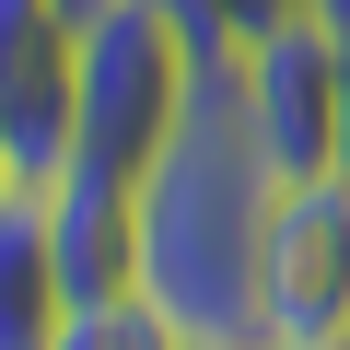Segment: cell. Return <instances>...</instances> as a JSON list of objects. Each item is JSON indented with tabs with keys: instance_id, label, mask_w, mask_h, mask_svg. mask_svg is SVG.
I'll use <instances>...</instances> for the list:
<instances>
[{
	"instance_id": "52a82bcc",
	"label": "cell",
	"mask_w": 350,
	"mask_h": 350,
	"mask_svg": "<svg viewBox=\"0 0 350 350\" xmlns=\"http://www.w3.org/2000/svg\"><path fill=\"white\" fill-rule=\"evenodd\" d=\"M59 350H187V327H175L152 292H105V304L59 315Z\"/></svg>"
},
{
	"instance_id": "277c9868",
	"label": "cell",
	"mask_w": 350,
	"mask_h": 350,
	"mask_svg": "<svg viewBox=\"0 0 350 350\" xmlns=\"http://www.w3.org/2000/svg\"><path fill=\"white\" fill-rule=\"evenodd\" d=\"M257 350H350V175L280 187L269 280H257Z\"/></svg>"
},
{
	"instance_id": "6da1fadb",
	"label": "cell",
	"mask_w": 350,
	"mask_h": 350,
	"mask_svg": "<svg viewBox=\"0 0 350 350\" xmlns=\"http://www.w3.org/2000/svg\"><path fill=\"white\" fill-rule=\"evenodd\" d=\"M269 234H280V175L234 117V70H211L187 129L140 163V292L187 338H257Z\"/></svg>"
},
{
	"instance_id": "30bf717a",
	"label": "cell",
	"mask_w": 350,
	"mask_h": 350,
	"mask_svg": "<svg viewBox=\"0 0 350 350\" xmlns=\"http://www.w3.org/2000/svg\"><path fill=\"white\" fill-rule=\"evenodd\" d=\"M187 350H257V338H187Z\"/></svg>"
},
{
	"instance_id": "7a4b0ae2",
	"label": "cell",
	"mask_w": 350,
	"mask_h": 350,
	"mask_svg": "<svg viewBox=\"0 0 350 350\" xmlns=\"http://www.w3.org/2000/svg\"><path fill=\"white\" fill-rule=\"evenodd\" d=\"M211 70H222V59H199L187 24H175L163 0H117V12H94V24L70 36V152L140 175L175 129H187V105H199Z\"/></svg>"
},
{
	"instance_id": "5b68a950",
	"label": "cell",
	"mask_w": 350,
	"mask_h": 350,
	"mask_svg": "<svg viewBox=\"0 0 350 350\" xmlns=\"http://www.w3.org/2000/svg\"><path fill=\"white\" fill-rule=\"evenodd\" d=\"M36 199H47V245H59V280H70V304L140 292V175H129V163H94V152H70L59 175H36Z\"/></svg>"
},
{
	"instance_id": "ba28073f",
	"label": "cell",
	"mask_w": 350,
	"mask_h": 350,
	"mask_svg": "<svg viewBox=\"0 0 350 350\" xmlns=\"http://www.w3.org/2000/svg\"><path fill=\"white\" fill-rule=\"evenodd\" d=\"M163 12L187 24V47H199V59H234L245 36H269L280 12H304V0H163Z\"/></svg>"
},
{
	"instance_id": "3957f363",
	"label": "cell",
	"mask_w": 350,
	"mask_h": 350,
	"mask_svg": "<svg viewBox=\"0 0 350 350\" xmlns=\"http://www.w3.org/2000/svg\"><path fill=\"white\" fill-rule=\"evenodd\" d=\"M222 70H234V117L257 129V152H269L280 187L338 175V36H327L315 12H280V24L245 36Z\"/></svg>"
},
{
	"instance_id": "8992f818",
	"label": "cell",
	"mask_w": 350,
	"mask_h": 350,
	"mask_svg": "<svg viewBox=\"0 0 350 350\" xmlns=\"http://www.w3.org/2000/svg\"><path fill=\"white\" fill-rule=\"evenodd\" d=\"M59 315H70V280L47 245V199L12 187L0 199V350H59Z\"/></svg>"
},
{
	"instance_id": "9c48e42d",
	"label": "cell",
	"mask_w": 350,
	"mask_h": 350,
	"mask_svg": "<svg viewBox=\"0 0 350 350\" xmlns=\"http://www.w3.org/2000/svg\"><path fill=\"white\" fill-rule=\"evenodd\" d=\"M24 187V152H12V129H0V199H12Z\"/></svg>"
}]
</instances>
